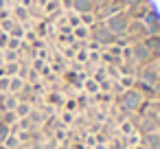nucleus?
Here are the masks:
<instances>
[{
  "instance_id": "obj_5",
  "label": "nucleus",
  "mask_w": 160,
  "mask_h": 149,
  "mask_svg": "<svg viewBox=\"0 0 160 149\" xmlns=\"http://www.w3.org/2000/svg\"><path fill=\"white\" fill-rule=\"evenodd\" d=\"M158 77H160V70H158V68H153V66L142 68V70L138 72V79H140V81H145V83H149V86H153V83L158 81Z\"/></svg>"
},
{
  "instance_id": "obj_8",
  "label": "nucleus",
  "mask_w": 160,
  "mask_h": 149,
  "mask_svg": "<svg viewBox=\"0 0 160 149\" xmlns=\"http://www.w3.org/2000/svg\"><path fill=\"white\" fill-rule=\"evenodd\" d=\"M72 5H75V9H77V11H81V13H90L99 2H97V0H75Z\"/></svg>"
},
{
  "instance_id": "obj_13",
  "label": "nucleus",
  "mask_w": 160,
  "mask_h": 149,
  "mask_svg": "<svg viewBox=\"0 0 160 149\" xmlns=\"http://www.w3.org/2000/svg\"><path fill=\"white\" fill-rule=\"evenodd\" d=\"M118 83H121V86H123L125 90H129V88H134V79H132V77H123V79H121Z\"/></svg>"
},
{
  "instance_id": "obj_6",
  "label": "nucleus",
  "mask_w": 160,
  "mask_h": 149,
  "mask_svg": "<svg viewBox=\"0 0 160 149\" xmlns=\"http://www.w3.org/2000/svg\"><path fill=\"white\" fill-rule=\"evenodd\" d=\"M149 53H151V51L140 42V44H136V46L132 48V59H136L138 64H145V62H149Z\"/></svg>"
},
{
  "instance_id": "obj_1",
  "label": "nucleus",
  "mask_w": 160,
  "mask_h": 149,
  "mask_svg": "<svg viewBox=\"0 0 160 149\" xmlns=\"http://www.w3.org/2000/svg\"><path fill=\"white\" fill-rule=\"evenodd\" d=\"M142 94L136 90V88H129V90H125L116 101H118V105H121V110L123 112H127V114H132V112H136L138 110V105L142 103Z\"/></svg>"
},
{
  "instance_id": "obj_11",
  "label": "nucleus",
  "mask_w": 160,
  "mask_h": 149,
  "mask_svg": "<svg viewBox=\"0 0 160 149\" xmlns=\"http://www.w3.org/2000/svg\"><path fill=\"white\" fill-rule=\"evenodd\" d=\"M83 86H86V90H88L90 94H97V92H99V83H97L94 79H88V81H86Z\"/></svg>"
},
{
  "instance_id": "obj_15",
  "label": "nucleus",
  "mask_w": 160,
  "mask_h": 149,
  "mask_svg": "<svg viewBox=\"0 0 160 149\" xmlns=\"http://www.w3.org/2000/svg\"><path fill=\"white\" fill-rule=\"evenodd\" d=\"M83 22H86V24H92V18H90V13H83Z\"/></svg>"
},
{
  "instance_id": "obj_3",
  "label": "nucleus",
  "mask_w": 160,
  "mask_h": 149,
  "mask_svg": "<svg viewBox=\"0 0 160 149\" xmlns=\"http://www.w3.org/2000/svg\"><path fill=\"white\" fill-rule=\"evenodd\" d=\"M92 33H94V37H97V42L99 44H114V33L108 29V24H97L94 29H92Z\"/></svg>"
},
{
  "instance_id": "obj_14",
  "label": "nucleus",
  "mask_w": 160,
  "mask_h": 149,
  "mask_svg": "<svg viewBox=\"0 0 160 149\" xmlns=\"http://www.w3.org/2000/svg\"><path fill=\"white\" fill-rule=\"evenodd\" d=\"M153 99L160 101V77H158V81L153 83Z\"/></svg>"
},
{
  "instance_id": "obj_10",
  "label": "nucleus",
  "mask_w": 160,
  "mask_h": 149,
  "mask_svg": "<svg viewBox=\"0 0 160 149\" xmlns=\"http://www.w3.org/2000/svg\"><path fill=\"white\" fill-rule=\"evenodd\" d=\"M149 51H153V53H160V35H149L145 42H142Z\"/></svg>"
},
{
  "instance_id": "obj_4",
  "label": "nucleus",
  "mask_w": 160,
  "mask_h": 149,
  "mask_svg": "<svg viewBox=\"0 0 160 149\" xmlns=\"http://www.w3.org/2000/svg\"><path fill=\"white\" fill-rule=\"evenodd\" d=\"M138 132H140L142 136H145V134H153V132H160V121H158V116H142Z\"/></svg>"
},
{
  "instance_id": "obj_12",
  "label": "nucleus",
  "mask_w": 160,
  "mask_h": 149,
  "mask_svg": "<svg viewBox=\"0 0 160 149\" xmlns=\"http://www.w3.org/2000/svg\"><path fill=\"white\" fill-rule=\"evenodd\" d=\"M121 132H123L125 136H129V134H134V125H132V123H129V121L125 118V121L121 123Z\"/></svg>"
},
{
  "instance_id": "obj_17",
  "label": "nucleus",
  "mask_w": 160,
  "mask_h": 149,
  "mask_svg": "<svg viewBox=\"0 0 160 149\" xmlns=\"http://www.w3.org/2000/svg\"><path fill=\"white\" fill-rule=\"evenodd\" d=\"M158 66H160V59H158Z\"/></svg>"
},
{
  "instance_id": "obj_9",
  "label": "nucleus",
  "mask_w": 160,
  "mask_h": 149,
  "mask_svg": "<svg viewBox=\"0 0 160 149\" xmlns=\"http://www.w3.org/2000/svg\"><path fill=\"white\" fill-rule=\"evenodd\" d=\"M129 31L138 37V35H142V37H147V27H145V22H140V20H136V22H132L129 24Z\"/></svg>"
},
{
  "instance_id": "obj_7",
  "label": "nucleus",
  "mask_w": 160,
  "mask_h": 149,
  "mask_svg": "<svg viewBox=\"0 0 160 149\" xmlns=\"http://www.w3.org/2000/svg\"><path fill=\"white\" fill-rule=\"evenodd\" d=\"M140 145L145 149H160V132H153V134H145L140 138Z\"/></svg>"
},
{
  "instance_id": "obj_16",
  "label": "nucleus",
  "mask_w": 160,
  "mask_h": 149,
  "mask_svg": "<svg viewBox=\"0 0 160 149\" xmlns=\"http://www.w3.org/2000/svg\"><path fill=\"white\" fill-rule=\"evenodd\" d=\"M158 121H160V110H158Z\"/></svg>"
},
{
  "instance_id": "obj_2",
  "label": "nucleus",
  "mask_w": 160,
  "mask_h": 149,
  "mask_svg": "<svg viewBox=\"0 0 160 149\" xmlns=\"http://www.w3.org/2000/svg\"><path fill=\"white\" fill-rule=\"evenodd\" d=\"M127 24H129V20H127L125 13H112V16L108 18V29H110L112 33H123V31L127 29Z\"/></svg>"
}]
</instances>
